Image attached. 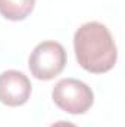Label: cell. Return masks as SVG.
<instances>
[{"instance_id":"1","label":"cell","mask_w":125,"mask_h":127,"mask_svg":"<svg viewBox=\"0 0 125 127\" xmlns=\"http://www.w3.org/2000/svg\"><path fill=\"white\" fill-rule=\"evenodd\" d=\"M74 50L78 64L88 72L110 71L118 59L115 40L106 25L91 21L83 24L74 34Z\"/></svg>"},{"instance_id":"2","label":"cell","mask_w":125,"mask_h":127,"mask_svg":"<svg viewBox=\"0 0 125 127\" xmlns=\"http://www.w3.org/2000/svg\"><path fill=\"white\" fill-rule=\"evenodd\" d=\"M66 59V50L61 43L46 40L34 47L28 59V68L37 80L49 81L63 71Z\"/></svg>"},{"instance_id":"3","label":"cell","mask_w":125,"mask_h":127,"mask_svg":"<svg viewBox=\"0 0 125 127\" xmlns=\"http://www.w3.org/2000/svg\"><path fill=\"white\" fill-rule=\"evenodd\" d=\"M53 102L68 114H84L94 102L93 90L81 80L77 78H62L52 90Z\"/></svg>"},{"instance_id":"4","label":"cell","mask_w":125,"mask_h":127,"mask_svg":"<svg viewBox=\"0 0 125 127\" xmlns=\"http://www.w3.org/2000/svg\"><path fill=\"white\" fill-rule=\"evenodd\" d=\"M30 78L16 69H7L0 74V102L7 106H21L31 96Z\"/></svg>"},{"instance_id":"5","label":"cell","mask_w":125,"mask_h":127,"mask_svg":"<svg viewBox=\"0 0 125 127\" xmlns=\"http://www.w3.org/2000/svg\"><path fill=\"white\" fill-rule=\"evenodd\" d=\"M34 6L35 0H0V15L9 21H24Z\"/></svg>"},{"instance_id":"6","label":"cell","mask_w":125,"mask_h":127,"mask_svg":"<svg viewBox=\"0 0 125 127\" xmlns=\"http://www.w3.org/2000/svg\"><path fill=\"white\" fill-rule=\"evenodd\" d=\"M50 127H78V126H75L71 121H63V120H61V121H56L55 124H52Z\"/></svg>"}]
</instances>
